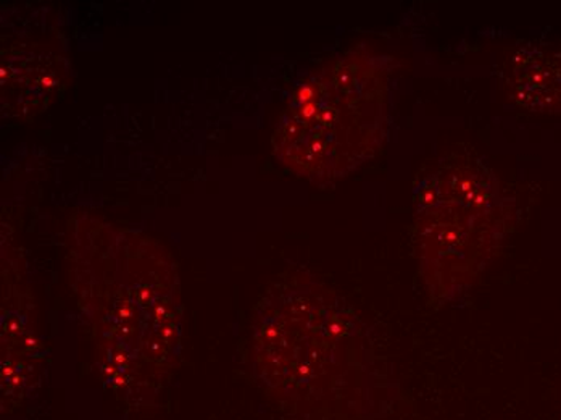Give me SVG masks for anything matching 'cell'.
<instances>
[{
    "instance_id": "6da1fadb",
    "label": "cell",
    "mask_w": 561,
    "mask_h": 420,
    "mask_svg": "<svg viewBox=\"0 0 561 420\" xmlns=\"http://www.w3.org/2000/svg\"><path fill=\"white\" fill-rule=\"evenodd\" d=\"M71 254L75 288L108 384L125 395H149L180 344L176 268L152 238L101 220L78 225Z\"/></svg>"
},
{
    "instance_id": "7a4b0ae2",
    "label": "cell",
    "mask_w": 561,
    "mask_h": 420,
    "mask_svg": "<svg viewBox=\"0 0 561 420\" xmlns=\"http://www.w3.org/2000/svg\"><path fill=\"white\" fill-rule=\"evenodd\" d=\"M252 361L260 382L307 416L371 420L385 408L360 320L307 276L279 283L260 303Z\"/></svg>"
},
{
    "instance_id": "277c9868",
    "label": "cell",
    "mask_w": 561,
    "mask_h": 420,
    "mask_svg": "<svg viewBox=\"0 0 561 420\" xmlns=\"http://www.w3.org/2000/svg\"><path fill=\"white\" fill-rule=\"evenodd\" d=\"M499 231L495 190L479 163H446L424 181L413 242L433 303L457 299L478 282L494 258Z\"/></svg>"
},
{
    "instance_id": "3957f363",
    "label": "cell",
    "mask_w": 561,
    "mask_h": 420,
    "mask_svg": "<svg viewBox=\"0 0 561 420\" xmlns=\"http://www.w3.org/2000/svg\"><path fill=\"white\" fill-rule=\"evenodd\" d=\"M388 117L385 57L354 50L297 87L280 115L273 148L280 162L299 175L341 179L378 150Z\"/></svg>"
}]
</instances>
